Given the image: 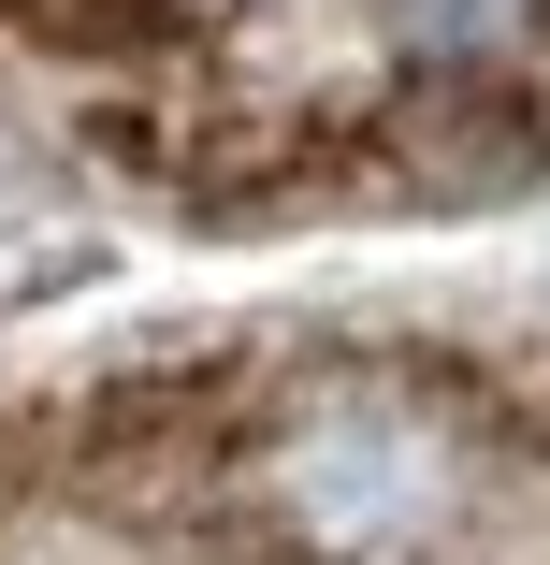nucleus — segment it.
Returning a JSON list of instances; mask_svg holds the SVG:
<instances>
[{
	"label": "nucleus",
	"instance_id": "f257e3e1",
	"mask_svg": "<svg viewBox=\"0 0 550 565\" xmlns=\"http://www.w3.org/2000/svg\"><path fill=\"white\" fill-rule=\"evenodd\" d=\"M247 493H261V522L290 551L377 565V551H406V536H434L464 508V420L434 392H406V377H334L247 449Z\"/></svg>",
	"mask_w": 550,
	"mask_h": 565
},
{
	"label": "nucleus",
	"instance_id": "20e7f679",
	"mask_svg": "<svg viewBox=\"0 0 550 565\" xmlns=\"http://www.w3.org/2000/svg\"><path fill=\"white\" fill-rule=\"evenodd\" d=\"M30 30H58V44H117V30H145L160 0H15Z\"/></svg>",
	"mask_w": 550,
	"mask_h": 565
},
{
	"label": "nucleus",
	"instance_id": "f03ea898",
	"mask_svg": "<svg viewBox=\"0 0 550 565\" xmlns=\"http://www.w3.org/2000/svg\"><path fill=\"white\" fill-rule=\"evenodd\" d=\"M536 15H550V0H363V30L391 58H420V73H478V58L536 44Z\"/></svg>",
	"mask_w": 550,
	"mask_h": 565
},
{
	"label": "nucleus",
	"instance_id": "7ed1b4c3",
	"mask_svg": "<svg viewBox=\"0 0 550 565\" xmlns=\"http://www.w3.org/2000/svg\"><path fill=\"white\" fill-rule=\"evenodd\" d=\"M391 160H406V189H521L536 174V131L478 102V117H406Z\"/></svg>",
	"mask_w": 550,
	"mask_h": 565
}]
</instances>
